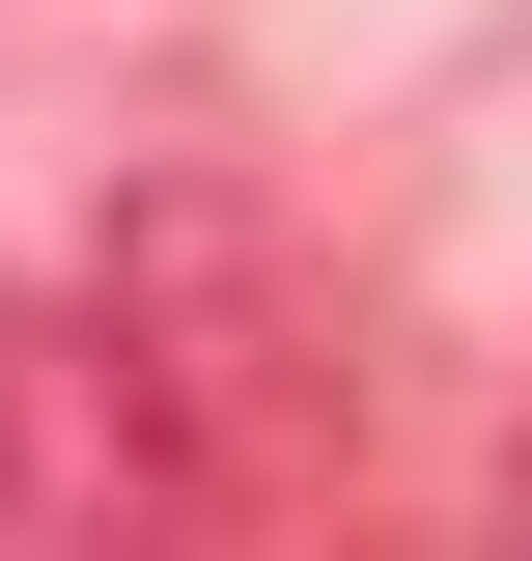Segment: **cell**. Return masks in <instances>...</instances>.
I'll return each mask as SVG.
<instances>
[{"label":"cell","instance_id":"1","mask_svg":"<svg viewBox=\"0 0 532 561\" xmlns=\"http://www.w3.org/2000/svg\"><path fill=\"white\" fill-rule=\"evenodd\" d=\"M84 561H309L336 449H365V365H336V280L280 253L253 169H140L84 225Z\"/></svg>","mask_w":532,"mask_h":561},{"label":"cell","instance_id":"2","mask_svg":"<svg viewBox=\"0 0 532 561\" xmlns=\"http://www.w3.org/2000/svg\"><path fill=\"white\" fill-rule=\"evenodd\" d=\"M0 561H84V337H0Z\"/></svg>","mask_w":532,"mask_h":561},{"label":"cell","instance_id":"3","mask_svg":"<svg viewBox=\"0 0 532 561\" xmlns=\"http://www.w3.org/2000/svg\"><path fill=\"white\" fill-rule=\"evenodd\" d=\"M476 561H532V449H505V505H476Z\"/></svg>","mask_w":532,"mask_h":561}]
</instances>
